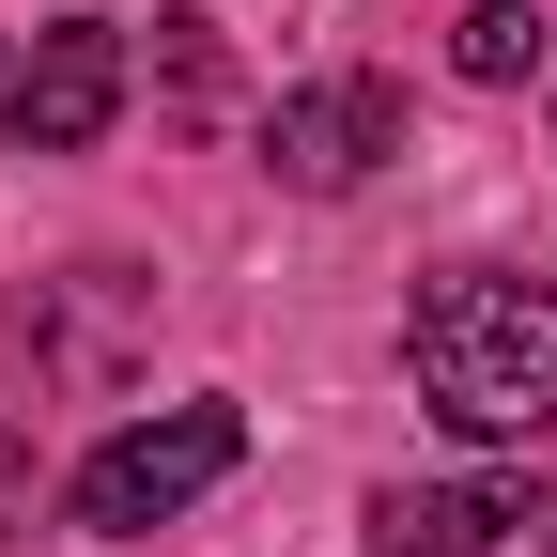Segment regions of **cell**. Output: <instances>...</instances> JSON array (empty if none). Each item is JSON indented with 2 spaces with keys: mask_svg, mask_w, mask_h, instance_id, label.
I'll return each mask as SVG.
<instances>
[{
  "mask_svg": "<svg viewBox=\"0 0 557 557\" xmlns=\"http://www.w3.org/2000/svg\"><path fill=\"white\" fill-rule=\"evenodd\" d=\"M403 372H418V403L449 434L527 449V434H557V295L542 278H496V263H449L418 295V325H403Z\"/></svg>",
  "mask_w": 557,
  "mask_h": 557,
  "instance_id": "cell-1",
  "label": "cell"
},
{
  "mask_svg": "<svg viewBox=\"0 0 557 557\" xmlns=\"http://www.w3.org/2000/svg\"><path fill=\"white\" fill-rule=\"evenodd\" d=\"M233 449H248V418H233V403H171V418H139V434H109V449L78 465V527H94V542L171 527L201 480H233Z\"/></svg>",
  "mask_w": 557,
  "mask_h": 557,
  "instance_id": "cell-2",
  "label": "cell"
},
{
  "mask_svg": "<svg viewBox=\"0 0 557 557\" xmlns=\"http://www.w3.org/2000/svg\"><path fill=\"white\" fill-rule=\"evenodd\" d=\"M372 542L387 557H557V480H387Z\"/></svg>",
  "mask_w": 557,
  "mask_h": 557,
  "instance_id": "cell-3",
  "label": "cell"
},
{
  "mask_svg": "<svg viewBox=\"0 0 557 557\" xmlns=\"http://www.w3.org/2000/svg\"><path fill=\"white\" fill-rule=\"evenodd\" d=\"M109 109H124V32L109 16H62V32H32L16 94H0V139H16V156H94Z\"/></svg>",
  "mask_w": 557,
  "mask_h": 557,
  "instance_id": "cell-4",
  "label": "cell"
},
{
  "mask_svg": "<svg viewBox=\"0 0 557 557\" xmlns=\"http://www.w3.org/2000/svg\"><path fill=\"white\" fill-rule=\"evenodd\" d=\"M372 156H403V94H387V78L278 94V124H263V171H278V186H357Z\"/></svg>",
  "mask_w": 557,
  "mask_h": 557,
  "instance_id": "cell-5",
  "label": "cell"
},
{
  "mask_svg": "<svg viewBox=\"0 0 557 557\" xmlns=\"http://www.w3.org/2000/svg\"><path fill=\"white\" fill-rule=\"evenodd\" d=\"M449 62L496 94V78H527V62H542V16H527V0H465V16H449Z\"/></svg>",
  "mask_w": 557,
  "mask_h": 557,
  "instance_id": "cell-6",
  "label": "cell"
}]
</instances>
